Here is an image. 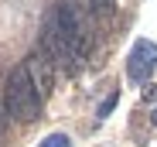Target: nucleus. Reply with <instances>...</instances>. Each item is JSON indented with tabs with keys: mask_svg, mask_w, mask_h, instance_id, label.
I'll list each match as a JSON object with an SVG mask.
<instances>
[{
	"mask_svg": "<svg viewBox=\"0 0 157 147\" xmlns=\"http://www.w3.org/2000/svg\"><path fill=\"white\" fill-rule=\"evenodd\" d=\"M4 99H7V113L14 120H24V123H31V120H38L41 113V96L28 75V68L17 65L10 68V75H7V86H4Z\"/></svg>",
	"mask_w": 157,
	"mask_h": 147,
	"instance_id": "nucleus-1",
	"label": "nucleus"
},
{
	"mask_svg": "<svg viewBox=\"0 0 157 147\" xmlns=\"http://www.w3.org/2000/svg\"><path fill=\"white\" fill-rule=\"evenodd\" d=\"M48 24L55 28V34L72 48V55L78 62H86L89 55V34H86V24H82V14L75 10L72 0H62V4H55V10H51Z\"/></svg>",
	"mask_w": 157,
	"mask_h": 147,
	"instance_id": "nucleus-2",
	"label": "nucleus"
},
{
	"mask_svg": "<svg viewBox=\"0 0 157 147\" xmlns=\"http://www.w3.org/2000/svg\"><path fill=\"white\" fill-rule=\"evenodd\" d=\"M154 68H157V44L140 38L133 44V52H130V58H126V75L133 82H147L154 75Z\"/></svg>",
	"mask_w": 157,
	"mask_h": 147,
	"instance_id": "nucleus-3",
	"label": "nucleus"
},
{
	"mask_svg": "<svg viewBox=\"0 0 157 147\" xmlns=\"http://www.w3.org/2000/svg\"><path fill=\"white\" fill-rule=\"evenodd\" d=\"M51 65H55V62H51L44 52H31L28 62H24V68H28V75H31V82H34V89H38L41 99L51 92V86H55V68H51Z\"/></svg>",
	"mask_w": 157,
	"mask_h": 147,
	"instance_id": "nucleus-4",
	"label": "nucleus"
},
{
	"mask_svg": "<svg viewBox=\"0 0 157 147\" xmlns=\"http://www.w3.org/2000/svg\"><path fill=\"white\" fill-rule=\"evenodd\" d=\"M116 99H120V92H109L106 99H102V106L96 110V116H99V120H106V116L113 113V106H116Z\"/></svg>",
	"mask_w": 157,
	"mask_h": 147,
	"instance_id": "nucleus-5",
	"label": "nucleus"
},
{
	"mask_svg": "<svg viewBox=\"0 0 157 147\" xmlns=\"http://www.w3.org/2000/svg\"><path fill=\"white\" fill-rule=\"evenodd\" d=\"M41 147H72V140H68L65 133H51V137L41 140Z\"/></svg>",
	"mask_w": 157,
	"mask_h": 147,
	"instance_id": "nucleus-6",
	"label": "nucleus"
},
{
	"mask_svg": "<svg viewBox=\"0 0 157 147\" xmlns=\"http://www.w3.org/2000/svg\"><path fill=\"white\" fill-rule=\"evenodd\" d=\"M92 4H96V14H102V17L113 14V0H92Z\"/></svg>",
	"mask_w": 157,
	"mask_h": 147,
	"instance_id": "nucleus-7",
	"label": "nucleus"
},
{
	"mask_svg": "<svg viewBox=\"0 0 157 147\" xmlns=\"http://www.w3.org/2000/svg\"><path fill=\"white\" fill-rule=\"evenodd\" d=\"M144 99H157V86H147L144 89Z\"/></svg>",
	"mask_w": 157,
	"mask_h": 147,
	"instance_id": "nucleus-8",
	"label": "nucleus"
},
{
	"mask_svg": "<svg viewBox=\"0 0 157 147\" xmlns=\"http://www.w3.org/2000/svg\"><path fill=\"white\" fill-rule=\"evenodd\" d=\"M150 120H154V127H157V106H154V116H150Z\"/></svg>",
	"mask_w": 157,
	"mask_h": 147,
	"instance_id": "nucleus-9",
	"label": "nucleus"
}]
</instances>
